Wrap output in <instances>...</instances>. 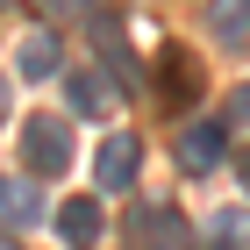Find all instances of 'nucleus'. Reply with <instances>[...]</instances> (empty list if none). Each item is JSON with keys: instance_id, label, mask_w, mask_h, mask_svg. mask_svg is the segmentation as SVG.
Returning <instances> with one entry per match:
<instances>
[{"instance_id": "nucleus-1", "label": "nucleus", "mask_w": 250, "mask_h": 250, "mask_svg": "<svg viewBox=\"0 0 250 250\" xmlns=\"http://www.w3.org/2000/svg\"><path fill=\"white\" fill-rule=\"evenodd\" d=\"M21 157H29V179L72 172V122L64 115H29L21 122Z\"/></svg>"}, {"instance_id": "nucleus-2", "label": "nucleus", "mask_w": 250, "mask_h": 250, "mask_svg": "<svg viewBox=\"0 0 250 250\" xmlns=\"http://www.w3.org/2000/svg\"><path fill=\"white\" fill-rule=\"evenodd\" d=\"M136 165H143V143H136V136H122V129H115V136H100V150H93V179H100L107 193L129 186Z\"/></svg>"}, {"instance_id": "nucleus-3", "label": "nucleus", "mask_w": 250, "mask_h": 250, "mask_svg": "<svg viewBox=\"0 0 250 250\" xmlns=\"http://www.w3.org/2000/svg\"><path fill=\"white\" fill-rule=\"evenodd\" d=\"M222 157H229V129L222 122H186L179 129V165L186 172H214Z\"/></svg>"}, {"instance_id": "nucleus-4", "label": "nucleus", "mask_w": 250, "mask_h": 250, "mask_svg": "<svg viewBox=\"0 0 250 250\" xmlns=\"http://www.w3.org/2000/svg\"><path fill=\"white\" fill-rule=\"evenodd\" d=\"M50 222H58V236H64L72 250H93L100 236H107V214H100V200H93V193H79V200H64V208L50 214Z\"/></svg>"}, {"instance_id": "nucleus-5", "label": "nucleus", "mask_w": 250, "mask_h": 250, "mask_svg": "<svg viewBox=\"0 0 250 250\" xmlns=\"http://www.w3.org/2000/svg\"><path fill=\"white\" fill-rule=\"evenodd\" d=\"M64 100H72V115H79V122L115 115V86H107L100 72H72V79H64Z\"/></svg>"}, {"instance_id": "nucleus-6", "label": "nucleus", "mask_w": 250, "mask_h": 250, "mask_svg": "<svg viewBox=\"0 0 250 250\" xmlns=\"http://www.w3.org/2000/svg\"><path fill=\"white\" fill-rule=\"evenodd\" d=\"M136 243L143 250H186V222H179L172 208H150L143 222H136Z\"/></svg>"}, {"instance_id": "nucleus-7", "label": "nucleus", "mask_w": 250, "mask_h": 250, "mask_svg": "<svg viewBox=\"0 0 250 250\" xmlns=\"http://www.w3.org/2000/svg\"><path fill=\"white\" fill-rule=\"evenodd\" d=\"M36 214H43V200H36V186H29V179H0V222L29 229Z\"/></svg>"}, {"instance_id": "nucleus-8", "label": "nucleus", "mask_w": 250, "mask_h": 250, "mask_svg": "<svg viewBox=\"0 0 250 250\" xmlns=\"http://www.w3.org/2000/svg\"><path fill=\"white\" fill-rule=\"evenodd\" d=\"M208 29H214V43H243L250 36V0H208Z\"/></svg>"}, {"instance_id": "nucleus-9", "label": "nucleus", "mask_w": 250, "mask_h": 250, "mask_svg": "<svg viewBox=\"0 0 250 250\" xmlns=\"http://www.w3.org/2000/svg\"><path fill=\"white\" fill-rule=\"evenodd\" d=\"M58 72V36L50 29H29L21 36V79H50Z\"/></svg>"}, {"instance_id": "nucleus-10", "label": "nucleus", "mask_w": 250, "mask_h": 250, "mask_svg": "<svg viewBox=\"0 0 250 250\" xmlns=\"http://www.w3.org/2000/svg\"><path fill=\"white\" fill-rule=\"evenodd\" d=\"M165 93H172V100H193V93H200V64H193L179 43L165 50Z\"/></svg>"}, {"instance_id": "nucleus-11", "label": "nucleus", "mask_w": 250, "mask_h": 250, "mask_svg": "<svg viewBox=\"0 0 250 250\" xmlns=\"http://www.w3.org/2000/svg\"><path fill=\"white\" fill-rule=\"evenodd\" d=\"M214 250H250V208H222L214 214Z\"/></svg>"}, {"instance_id": "nucleus-12", "label": "nucleus", "mask_w": 250, "mask_h": 250, "mask_svg": "<svg viewBox=\"0 0 250 250\" xmlns=\"http://www.w3.org/2000/svg\"><path fill=\"white\" fill-rule=\"evenodd\" d=\"M236 122H250V79L236 86Z\"/></svg>"}, {"instance_id": "nucleus-13", "label": "nucleus", "mask_w": 250, "mask_h": 250, "mask_svg": "<svg viewBox=\"0 0 250 250\" xmlns=\"http://www.w3.org/2000/svg\"><path fill=\"white\" fill-rule=\"evenodd\" d=\"M50 7H58V15H86V0H50Z\"/></svg>"}, {"instance_id": "nucleus-14", "label": "nucleus", "mask_w": 250, "mask_h": 250, "mask_svg": "<svg viewBox=\"0 0 250 250\" xmlns=\"http://www.w3.org/2000/svg\"><path fill=\"white\" fill-rule=\"evenodd\" d=\"M236 172H243V193H250V150H243V165H236Z\"/></svg>"}, {"instance_id": "nucleus-15", "label": "nucleus", "mask_w": 250, "mask_h": 250, "mask_svg": "<svg viewBox=\"0 0 250 250\" xmlns=\"http://www.w3.org/2000/svg\"><path fill=\"white\" fill-rule=\"evenodd\" d=\"M0 122H7V79H0Z\"/></svg>"}, {"instance_id": "nucleus-16", "label": "nucleus", "mask_w": 250, "mask_h": 250, "mask_svg": "<svg viewBox=\"0 0 250 250\" xmlns=\"http://www.w3.org/2000/svg\"><path fill=\"white\" fill-rule=\"evenodd\" d=\"M0 250H21V243H7V236H0Z\"/></svg>"}, {"instance_id": "nucleus-17", "label": "nucleus", "mask_w": 250, "mask_h": 250, "mask_svg": "<svg viewBox=\"0 0 250 250\" xmlns=\"http://www.w3.org/2000/svg\"><path fill=\"white\" fill-rule=\"evenodd\" d=\"M0 7H7V0H0Z\"/></svg>"}]
</instances>
